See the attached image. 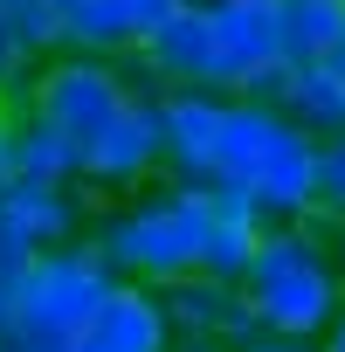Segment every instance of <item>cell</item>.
<instances>
[{
  "instance_id": "obj_1",
  "label": "cell",
  "mask_w": 345,
  "mask_h": 352,
  "mask_svg": "<svg viewBox=\"0 0 345 352\" xmlns=\"http://www.w3.org/2000/svg\"><path fill=\"white\" fill-rule=\"evenodd\" d=\"M208 235H214V194L180 187V180H152L145 194L97 208L83 242L111 263L118 283L166 290V283L208 270Z\"/></svg>"
},
{
  "instance_id": "obj_2",
  "label": "cell",
  "mask_w": 345,
  "mask_h": 352,
  "mask_svg": "<svg viewBox=\"0 0 345 352\" xmlns=\"http://www.w3.org/2000/svg\"><path fill=\"white\" fill-rule=\"evenodd\" d=\"M311 159L318 138L269 97H228L214 145V194H242L263 221H311Z\"/></svg>"
},
{
  "instance_id": "obj_3",
  "label": "cell",
  "mask_w": 345,
  "mask_h": 352,
  "mask_svg": "<svg viewBox=\"0 0 345 352\" xmlns=\"http://www.w3.org/2000/svg\"><path fill=\"white\" fill-rule=\"evenodd\" d=\"M242 297L269 338L318 345L331 318L345 311V276L331 263V221H269L256 242V263L242 276Z\"/></svg>"
},
{
  "instance_id": "obj_4",
  "label": "cell",
  "mask_w": 345,
  "mask_h": 352,
  "mask_svg": "<svg viewBox=\"0 0 345 352\" xmlns=\"http://www.w3.org/2000/svg\"><path fill=\"white\" fill-rule=\"evenodd\" d=\"M111 290H118V276H111V263L90 242L42 249L28 263V276H21V304H14L8 345H21V352H69L76 331L104 311Z\"/></svg>"
},
{
  "instance_id": "obj_5",
  "label": "cell",
  "mask_w": 345,
  "mask_h": 352,
  "mask_svg": "<svg viewBox=\"0 0 345 352\" xmlns=\"http://www.w3.org/2000/svg\"><path fill=\"white\" fill-rule=\"evenodd\" d=\"M214 28V90L269 97L283 90V0H201Z\"/></svg>"
},
{
  "instance_id": "obj_6",
  "label": "cell",
  "mask_w": 345,
  "mask_h": 352,
  "mask_svg": "<svg viewBox=\"0 0 345 352\" xmlns=\"http://www.w3.org/2000/svg\"><path fill=\"white\" fill-rule=\"evenodd\" d=\"M131 90H145V83L131 76V63H104V56H69V49H56V56L35 69V118H49V124L76 145V159H83V145L124 111Z\"/></svg>"
},
{
  "instance_id": "obj_7",
  "label": "cell",
  "mask_w": 345,
  "mask_h": 352,
  "mask_svg": "<svg viewBox=\"0 0 345 352\" xmlns=\"http://www.w3.org/2000/svg\"><path fill=\"white\" fill-rule=\"evenodd\" d=\"M76 180L97 194V208L145 194L152 180H166V124H159V90H131L124 111L83 145Z\"/></svg>"
},
{
  "instance_id": "obj_8",
  "label": "cell",
  "mask_w": 345,
  "mask_h": 352,
  "mask_svg": "<svg viewBox=\"0 0 345 352\" xmlns=\"http://www.w3.org/2000/svg\"><path fill=\"white\" fill-rule=\"evenodd\" d=\"M97 221V194L76 180H8L0 187V235L21 242L28 256L83 242Z\"/></svg>"
},
{
  "instance_id": "obj_9",
  "label": "cell",
  "mask_w": 345,
  "mask_h": 352,
  "mask_svg": "<svg viewBox=\"0 0 345 352\" xmlns=\"http://www.w3.org/2000/svg\"><path fill=\"white\" fill-rule=\"evenodd\" d=\"M131 76L145 90H214V28H208V8L187 0L180 14H166L138 49H131Z\"/></svg>"
},
{
  "instance_id": "obj_10",
  "label": "cell",
  "mask_w": 345,
  "mask_h": 352,
  "mask_svg": "<svg viewBox=\"0 0 345 352\" xmlns=\"http://www.w3.org/2000/svg\"><path fill=\"white\" fill-rule=\"evenodd\" d=\"M221 90H166L159 124H166V180L214 194V145H221Z\"/></svg>"
},
{
  "instance_id": "obj_11",
  "label": "cell",
  "mask_w": 345,
  "mask_h": 352,
  "mask_svg": "<svg viewBox=\"0 0 345 352\" xmlns=\"http://www.w3.org/2000/svg\"><path fill=\"white\" fill-rule=\"evenodd\" d=\"M159 304H166L172 338H214V345L242 352L263 331L256 311H249V297H242V283H221V276H180V283L159 290Z\"/></svg>"
},
{
  "instance_id": "obj_12",
  "label": "cell",
  "mask_w": 345,
  "mask_h": 352,
  "mask_svg": "<svg viewBox=\"0 0 345 352\" xmlns=\"http://www.w3.org/2000/svg\"><path fill=\"white\" fill-rule=\"evenodd\" d=\"M69 352H172V324H166L159 290H145V283H118V290L104 297V311L76 331Z\"/></svg>"
},
{
  "instance_id": "obj_13",
  "label": "cell",
  "mask_w": 345,
  "mask_h": 352,
  "mask_svg": "<svg viewBox=\"0 0 345 352\" xmlns=\"http://www.w3.org/2000/svg\"><path fill=\"white\" fill-rule=\"evenodd\" d=\"M263 208L242 201V194H214V235H208V270L201 276H221V283H242L249 263H256V242H263Z\"/></svg>"
},
{
  "instance_id": "obj_14",
  "label": "cell",
  "mask_w": 345,
  "mask_h": 352,
  "mask_svg": "<svg viewBox=\"0 0 345 352\" xmlns=\"http://www.w3.org/2000/svg\"><path fill=\"white\" fill-rule=\"evenodd\" d=\"M8 166H14V180H76V145L49 124V118H35V111H21V118H8ZM83 187V180H76Z\"/></svg>"
},
{
  "instance_id": "obj_15",
  "label": "cell",
  "mask_w": 345,
  "mask_h": 352,
  "mask_svg": "<svg viewBox=\"0 0 345 352\" xmlns=\"http://www.w3.org/2000/svg\"><path fill=\"white\" fill-rule=\"evenodd\" d=\"M276 104L311 131V138H331V131H345V83L324 69V63H290L283 69V90H276Z\"/></svg>"
},
{
  "instance_id": "obj_16",
  "label": "cell",
  "mask_w": 345,
  "mask_h": 352,
  "mask_svg": "<svg viewBox=\"0 0 345 352\" xmlns=\"http://www.w3.org/2000/svg\"><path fill=\"white\" fill-rule=\"evenodd\" d=\"M345 49V0H283V63H331Z\"/></svg>"
},
{
  "instance_id": "obj_17",
  "label": "cell",
  "mask_w": 345,
  "mask_h": 352,
  "mask_svg": "<svg viewBox=\"0 0 345 352\" xmlns=\"http://www.w3.org/2000/svg\"><path fill=\"white\" fill-rule=\"evenodd\" d=\"M311 214L318 221H345V131L318 138V159H311Z\"/></svg>"
},
{
  "instance_id": "obj_18",
  "label": "cell",
  "mask_w": 345,
  "mask_h": 352,
  "mask_svg": "<svg viewBox=\"0 0 345 352\" xmlns=\"http://www.w3.org/2000/svg\"><path fill=\"white\" fill-rule=\"evenodd\" d=\"M28 249L21 242H8L0 235V338H8V324H14V304H21V276H28Z\"/></svg>"
},
{
  "instance_id": "obj_19",
  "label": "cell",
  "mask_w": 345,
  "mask_h": 352,
  "mask_svg": "<svg viewBox=\"0 0 345 352\" xmlns=\"http://www.w3.org/2000/svg\"><path fill=\"white\" fill-rule=\"evenodd\" d=\"M111 8H118V21H124V28H131V35L145 42V35H152V28H159L166 14H180L187 0H111Z\"/></svg>"
},
{
  "instance_id": "obj_20",
  "label": "cell",
  "mask_w": 345,
  "mask_h": 352,
  "mask_svg": "<svg viewBox=\"0 0 345 352\" xmlns=\"http://www.w3.org/2000/svg\"><path fill=\"white\" fill-rule=\"evenodd\" d=\"M8 69H28V49H21V35H14V14L0 8V76Z\"/></svg>"
},
{
  "instance_id": "obj_21",
  "label": "cell",
  "mask_w": 345,
  "mask_h": 352,
  "mask_svg": "<svg viewBox=\"0 0 345 352\" xmlns=\"http://www.w3.org/2000/svg\"><path fill=\"white\" fill-rule=\"evenodd\" d=\"M242 352H318V345H304V338H269V331H256Z\"/></svg>"
},
{
  "instance_id": "obj_22",
  "label": "cell",
  "mask_w": 345,
  "mask_h": 352,
  "mask_svg": "<svg viewBox=\"0 0 345 352\" xmlns=\"http://www.w3.org/2000/svg\"><path fill=\"white\" fill-rule=\"evenodd\" d=\"M318 352H345V311H338V318H331V331H324V338H318Z\"/></svg>"
},
{
  "instance_id": "obj_23",
  "label": "cell",
  "mask_w": 345,
  "mask_h": 352,
  "mask_svg": "<svg viewBox=\"0 0 345 352\" xmlns=\"http://www.w3.org/2000/svg\"><path fill=\"white\" fill-rule=\"evenodd\" d=\"M172 352H235V345H214V338H172Z\"/></svg>"
},
{
  "instance_id": "obj_24",
  "label": "cell",
  "mask_w": 345,
  "mask_h": 352,
  "mask_svg": "<svg viewBox=\"0 0 345 352\" xmlns=\"http://www.w3.org/2000/svg\"><path fill=\"white\" fill-rule=\"evenodd\" d=\"M331 263H338V276H345V221L331 228Z\"/></svg>"
},
{
  "instance_id": "obj_25",
  "label": "cell",
  "mask_w": 345,
  "mask_h": 352,
  "mask_svg": "<svg viewBox=\"0 0 345 352\" xmlns=\"http://www.w3.org/2000/svg\"><path fill=\"white\" fill-rule=\"evenodd\" d=\"M42 8H49V14H76V8H83V0H42Z\"/></svg>"
},
{
  "instance_id": "obj_26",
  "label": "cell",
  "mask_w": 345,
  "mask_h": 352,
  "mask_svg": "<svg viewBox=\"0 0 345 352\" xmlns=\"http://www.w3.org/2000/svg\"><path fill=\"white\" fill-rule=\"evenodd\" d=\"M324 69H331V76H338V83H345V49H338V56H331V63H324Z\"/></svg>"
},
{
  "instance_id": "obj_27",
  "label": "cell",
  "mask_w": 345,
  "mask_h": 352,
  "mask_svg": "<svg viewBox=\"0 0 345 352\" xmlns=\"http://www.w3.org/2000/svg\"><path fill=\"white\" fill-rule=\"evenodd\" d=\"M0 352H21V345H8V338H0Z\"/></svg>"
}]
</instances>
